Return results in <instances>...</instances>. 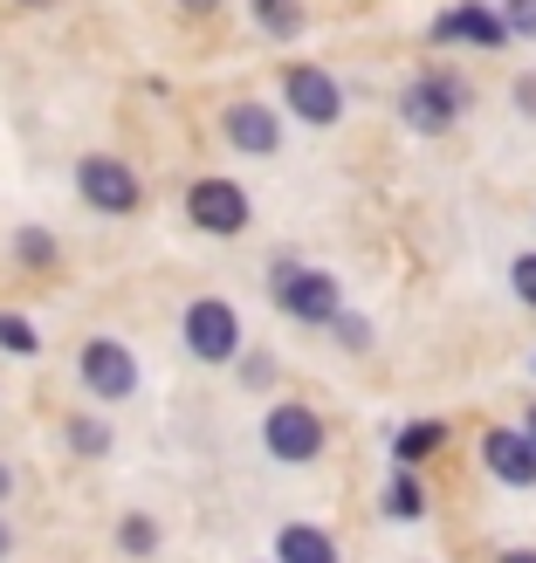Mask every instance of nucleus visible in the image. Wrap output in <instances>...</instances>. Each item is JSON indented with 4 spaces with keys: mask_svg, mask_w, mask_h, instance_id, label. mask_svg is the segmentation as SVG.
<instances>
[{
    "mask_svg": "<svg viewBox=\"0 0 536 563\" xmlns=\"http://www.w3.org/2000/svg\"><path fill=\"white\" fill-rule=\"evenodd\" d=\"M269 289H275V309L296 323H337L344 317V289L324 275V268H296V262H275L269 268Z\"/></svg>",
    "mask_w": 536,
    "mask_h": 563,
    "instance_id": "f257e3e1",
    "label": "nucleus"
},
{
    "mask_svg": "<svg viewBox=\"0 0 536 563\" xmlns=\"http://www.w3.org/2000/svg\"><path fill=\"white\" fill-rule=\"evenodd\" d=\"M330 330H337V336H344V344H351V351H364V344H372V330H364V317H337Z\"/></svg>",
    "mask_w": 536,
    "mask_h": 563,
    "instance_id": "4be33fe9",
    "label": "nucleus"
},
{
    "mask_svg": "<svg viewBox=\"0 0 536 563\" xmlns=\"http://www.w3.org/2000/svg\"><path fill=\"white\" fill-rule=\"evenodd\" d=\"M502 21L510 35H536V0H502Z\"/></svg>",
    "mask_w": 536,
    "mask_h": 563,
    "instance_id": "aec40b11",
    "label": "nucleus"
},
{
    "mask_svg": "<svg viewBox=\"0 0 536 563\" xmlns=\"http://www.w3.org/2000/svg\"><path fill=\"white\" fill-rule=\"evenodd\" d=\"M76 192L90 200L97 213H131L138 200H145V186H138V173L124 158H103V152H90L76 165Z\"/></svg>",
    "mask_w": 536,
    "mask_h": 563,
    "instance_id": "20e7f679",
    "label": "nucleus"
},
{
    "mask_svg": "<svg viewBox=\"0 0 536 563\" xmlns=\"http://www.w3.org/2000/svg\"><path fill=\"white\" fill-rule=\"evenodd\" d=\"M262 446H269L275 461H289V467H309V461L324 454V419L309 412V406H296V399H282L262 419Z\"/></svg>",
    "mask_w": 536,
    "mask_h": 563,
    "instance_id": "7ed1b4c3",
    "label": "nucleus"
},
{
    "mask_svg": "<svg viewBox=\"0 0 536 563\" xmlns=\"http://www.w3.org/2000/svg\"><path fill=\"white\" fill-rule=\"evenodd\" d=\"M510 282H516V296L536 309V255H516V268H510Z\"/></svg>",
    "mask_w": 536,
    "mask_h": 563,
    "instance_id": "412c9836",
    "label": "nucleus"
},
{
    "mask_svg": "<svg viewBox=\"0 0 536 563\" xmlns=\"http://www.w3.org/2000/svg\"><path fill=\"white\" fill-rule=\"evenodd\" d=\"M482 461H489L495 482H510V488H536V446H529V433H523V427H495V433H482Z\"/></svg>",
    "mask_w": 536,
    "mask_h": 563,
    "instance_id": "1a4fd4ad",
    "label": "nucleus"
},
{
    "mask_svg": "<svg viewBox=\"0 0 536 563\" xmlns=\"http://www.w3.org/2000/svg\"><path fill=\"white\" fill-rule=\"evenodd\" d=\"M8 495H14V467H8V461H0V501H8Z\"/></svg>",
    "mask_w": 536,
    "mask_h": 563,
    "instance_id": "a878e982",
    "label": "nucleus"
},
{
    "mask_svg": "<svg viewBox=\"0 0 536 563\" xmlns=\"http://www.w3.org/2000/svg\"><path fill=\"white\" fill-rule=\"evenodd\" d=\"M0 351H14V357H35L42 351V336L28 317H14V309H0Z\"/></svg>",
    "mask_w": 536,
    "mask_h": 563,
    "instance_id": "f3484780",
    "label": "nucleus"
},
{
    "mask_svg": "<svg viewBox=\"0 0 536 563\" xmlns=\"http://www.w3.org/2000/svg\"><path fill=\"white\" fill-rule=\"evenodd\" d=\"M186 213L200 234H241L248 228V192L234 179H193L186 186Z\"/></svg>",
    "mask_w": 536,
    "mask_h": 563,
    "instance_id": "0eeeda50",
    "label": "nucleus"
},
{
    "mask_svg": "<svg viewBox=\"0 0 536 563\" xmlns=\"http://www.w3.org/2000/svg\"><path fill=\"white\" fill-rule=\"evenodd\" d=\"M255 21L269 35H303V0H255Z\"/></svg>",
    "mask_w": 536,
    "mask_h": 563,
    "instance_id": "dca6fc26",
    "label": "nucleus"
},
{
    "mask_svg": "<svg viewBox=\"0 0 536 563\" xmlns=\"http://www.w3.org/2000/svg\"><path fill=\"white\" fill-rule=\"evenodd\" d=\"M21 8H48V0H21Z\"/></svg>",
    "mask_w": 536,
    "mask_h": 563,
    "instance_id": "c756f323",
    "label": "nucleus"
},
{
    "mask_svg": "<svg viewBox=\"0 0 536 563\" xmlns=\"http://www.w3.org/2000/svg\"><path fill=\"white\" fill-rule=\"evenodd\" d=\"M282 97H289V118L317 124V131L344 118V90H337V76H330V69H317V63L282 69Z\"/></svg>",
    "mask_w": 536,
    "mask_h": 563,
    "instance_id": "39448f33",
    "label": "nucleus"
},
{
    "mask_svg": "<svg viewBox=\"0 0 536 563\" xmlns=\"http://www.w3.org/2000/svg\"><path fill=\"white\" fill-rule=\"evenodd\" d=\"M241 378H248V385H269V378H275V364H269V357H248V364H241Z\"/></svg>",
    "mask_w": 536,
    "mask_h": 563,
    "instance_id": "5701e85b",
    "label": "nucleus"
},
{
    "mask_svg": "<svg viewBox=\"0 0 536 563\" xmlns=\"http://www.w3.org/2000/svg\"><path fill=\"white\" fill-rule=\"evenodd\" d=\"M228 145L269 158V152L282 145V118H275L269 103H234V110H228Z\"/></svg>",
    "mask_w": 536,
    "mask_h": 563,
    "instance_id": "9b49d317",
    "label": "nucleus"
},
{
    "mask_svg": "<svg viewBox=\"0 0 536 563\" xmlns=\"http://www.w3.org/2000/svg\"><path fill=\"white\" fill-rule=\"evenodd\" d=\"M275 563H337V543L324 537L317 522H289L275 537Z\"/></svg>",
    "mask_w": 536,
    "mask_h": 563,
    "instance_id": "f8f14e48",
    "label": "nucleus"
},
{
    "mask_svg": "<svg viewBox=\"0 0 536 563\" xmlns=\"http://www.w3.org/2000/svg\"><path fill=\"white\" fill-rule=\"evenodd\" d=\"M516 103H523V110H536V76H523V82H516Z\"/></svg>",
    "mask_w": 536,
    "mask_h": 563,
    "instance_id": "b1692460",
    "label": "nucleus"
},
{
    "mask_svg": "<svg viewBox=\"0 0 536 563\" xmlns=\"http://www.w3.org/2000/svg\"><path fill=\"white\" fill-rule=\"evenodd\" d=\"M468 110V90L447 69H434V76H419V82H406V97H400V118L413 124V131H447Z\"/></svg>",
    "mask_w": 536,
    "mask_h": 563,
    "instance_id": "423d86ee",
    "label": "nucleus"
},
{
    "mask_svg": "<svg viewBox=\"0 0 536 563\" xmlns=\"http://www.w3.org/2000/svg\"><path fill=\"white\" fill-rule=\"evenodd\" d=\"M118 543H124L131 556H152V550H158V522H152V516H124V522H118Z\"/></svg>",
    "mask_w": 536,
    "mask_h": 563,
    "instance_id": "6ab92c4d",
    "label": "nucleus"
},
{
    "mask_svg": "<svg viewBox=\"0 0 536 563\" xmlns=\"http://www.w3.org/2000/svg\"><path fill=\"white\" fill-rule=\"evenodd\" d=\"M502 563H536V550H502Z\"/></svg>",
    "mask_w": 536,
    "mask_h": 563,
    "instance_id": "cd10ccee",
    "label": "nucleus"
},
{
    "mask_svg": "<svg viewBox=\"0 0 536 563\" xmlns=\"http://www.w3.org/2000/svg\"><path fill=\"white\" fill-rule=\"evenodd\" d=\"M14 255H21L28 268H48V262H55V234H48V228H21V234H14Z\"/></svg>",
    "mask_w": 536,
    "mask_h": 563,
    "instance_id": "a211bd4d",
    "label": "nucleus"
},
{
    "mask_svg": "<svg viewBox=\"0 0 536 563\" xmlns=\"http://www.w3.org/2000/svg\"><path fill=\"white\" fill-rule=\"evenodd\" d=\"M385 516H392V522H419V516H427V495H419L413 467H400V474L385 482Z\"/></svg>",
    "mask_w": 536,
    "mask_h": 563,
    "instance_id": "4468645a",
    "label": "nucleus"
},
{
    "mask_svg": "<svg viewBox=\"0 0 536 563\" xmlns=\"http://www.w3.org/2000/svg\"><path fill=\"white\" fill-rule=\"evenodd\" d=\"M434 42H474V48H502L510 42V21H502L495 8H482V0H461V8H447L434 21Z\"/></svg>",
    "mask_w": 536,
    "mask_h": 563,
    "instance_id": "9d476101",
    "label": "nucleus"
},
{
    "mask_svg": "<svg viewBox=\"0 0 536 563\" xmlns=\"http://www.w3.org/2000/svg\"><path fill=\"white\" fill-rule=\"evenodd\" d=\"M63 440H69V454H83V461H103V454H110V427H103V419H90V412L69 419Z\"/></svg>",
    "mask_w": 536,
    "mask_h": 563,
    "instance_id": "2eb2a0df",
    "label": "nucleus"
},
{
    "mask_svg": "<svg viewBox=\"0 0 536 563\" xmlns=\"http://www.w3.org/2000/svg\"><path fill=\"white\" fill-rule=\"evenodd\" d=\"M523 433H529V446H536V406H529V412H523Z\"/></svg>",
    "mask_w": 536,
    "mask_h": 563,
    "instance_id": "c85d7f7f",
    "label": "nucleus"
},
{
    "mask_svg": "<svg viewBox=\"0 0 536 563\" xmlns=\"http://www.w3.org/2000/svg\"><path fill=\"white\" fill-rule=\"evenodd\" d=\"M179 8H186V14H214V8H220V0H179Z\"/></svg>",
    "mask_w": 536,
    "mask_h": 563,
    "instance_id": "393cba45",
    "label": "nucleus"
},
{
    "mask_svg": "<svg viewBox=\"0 0 536 563\" xmlns=\"http://www.w3.org/2000/svg\"><path fill=\"white\" fill-rule=\"evenodd\" d=\"M76 364H83V385H90L97 399H131L138 391V357L118 336H90V344L76 351Z\"/></svg>",
    "mask_w": 536,
    "mask_h": 563,
    "instance_id": "6e6552de",
    "label": "nucleus"
},
{
    "mask_svg": "<svg viewBox=\"0 0 536 563\" xmlns=\"http://www.w3.org/2000/svg\"><path fill=\"white\" fill-rule=\"evenodd\" d=\"M179 336H186V351L200 357V364H228V357H241V317H234V302H220V296L186 302Z\"/></svg>",
    "mask_w": 536,
    "mask_h": 563,
    "instance_id": "f03ea898",
    "label": "nucleus"
},
{
    "mask_svg": "<svg viewBox=\"0 0 536 563\" xmlns=\"http://www.w3.org/2000/svg\"><path fill=\"white\" fill-rule=\"evenodd\" d=\"M440 440H447L440 419H413V427H400V440H392V461H400V467H419L427 454H440Z\"/></svg>",
    "mask_w": 536,
    "mask_h": 563,
    "instance_id": "ddd939ff",
    "label": "nucleus"
},
{
    "mask_svg": "<svg viewBox=\"0 0 536 563\" xmlns=\"http://www.w3.org/2000/svg\"><path fill=\"white\" fill-rule=\"evenodd\" d=\"M0 556H14V529H8V516H0Z\"/></svg>",
    "mask_w": 536,
    "mask_h": 563,
    "instance_id": "bb28decb",
    "label": "nucleus"
}]
</instances>
